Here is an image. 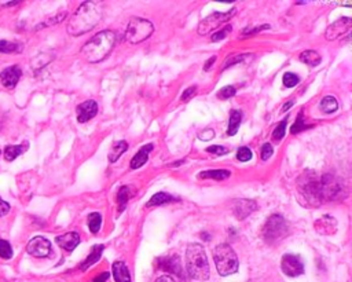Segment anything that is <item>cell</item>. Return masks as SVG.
Instances as JSON below:
<instances>
[{
  "mask_svg": "<svg viewBox=\"0 0 352 282\" xmlns=\"http://www.w3.org/2000/svg\"><path fill=\"white\" fill-rule=\"evenodd\" d=\"M300 61L308 66H316L321 62V55L314 50H305L300 54Z\"/></svg>",
  "mask_w": 352,
  "mask_h": 282,
  "instance_id": "22",
  "label": "cell"
},
{
  "mask_svg": "<svg viewBox=\"0 0 352 282\" xmlns=\"http://www.w3.org/2000/svg\"><path fill=\"white\" fill-rule=\"evenodd\" d=\"M109 277H110L109 273H103V274H100V275H98V277L94 279V282H106Z\"/></svg>",
  "mask_w": 352,
  "mask_h": 282,
  "instance_id": "44",
  "label": "cell"
},
{
  "mask_svg": "<svg viewBox=\"0 0 352 282\" xmlns=\"http://www.w3.org/2000/svg\"><path fill=\"white\" fill-rule=\"evenodd\" d=\"M22 76V70L18 65H13V66L7 67L3 72L0 73V82L6 88L13 90L17 84H18L19 79Z\"/></svg>",
  "mask_w": 352,
  "mask_h": 282,
  "instance_id": "11",
  "label": "cell"
},
{
  "mask_svg": "<svg viewBox=\"0 0 352 282\" xmlns=\"http://www.w3.org/2000/svg\"><path fill=\"white\" fill-rule=\"evenodd\" d=\"M186 270L193 279L206 281L210 275L209 263L205 249L200 244H190L186 249Z\"/></svg>",
  "mask_w": 352,
  "mask_h": 282,
  "instance_id": "3",
  "label": "cell"
},
{
  "mask_svg": "<svg viewBox=\"0 0 352 282\" xmlns=\"http://www.w3.org/2000/svg\"><path fill=\"white\" fill-rule=\"evenodd\" d=\"M206 152H208V153L216 154V156H223V154L229 153V150H227V149L223 148V146H219V145H215V146L206 148Z\"/></svg>",
  "mask_w": 352,
  "mask_h": 282,
  "instance_id": "38",
  "label": "cell"
},
{
  "mask_svg": "<svg viewBox=\"0 0 352 282\" xmlns=\"http://www.w3.org/2000/svg\"><path fill=\"white\" fill-rule=\"evenodd\" d=\"M241 120H242V113L239 110H231L230 113V121H229V128H227V135L229 136H233L238 132V128H239V124H241Z\"/></svg>",
  "mask_w": 352,
  "mask_h": 282,
  "instance_id": "20",
  "label": "cell"
},
{
  "mask_svg": "<svg viewBox=\"0 0 352 282\" xmlns=\"http://www.w3.org/2000/svg\"><path fill=\"white\" fill-rule=\"evenodd\" d=\"M0 258L7 259V260L13 258V248L6 239H0Z\"/></svg>",
  "mask_w": 352,
  "mask_h": 282,
  "instance_id": "31",
  "label": "cell"
},
{
  "mask_svg": "<svg viewBox=\"0 0 352 282\" xmlns=\"http://www.w3.org/2000/svg\"><path fill=\"white\" fill-rule=\"evenodd\" d=\"M25 149H26V146H15V145H9V146H6L5 149V156H6V160L7 161H13V160H15L17 157H19L21 154L24 153Z\"/></svg>",
  "mask_w": 352,
  "mask_h": 282,
  "instance_id": "25",
  "label": "cell"
},
{
  "mask_svg": "<svg viewBox=\"0 0 352 282\" xmlns=\"http://www.w3.org/2000/svg\"><path fill=\"white\" fill-rule=\"evenodd\" d=\"M153 150V145L149 144V145H145L140 150H139L138 153L135 154V157L131 160V168L132 169H138V168H140L143 165V164L148 163V158H149V153Z\"/></svg>",
  "mask_w": 352,
  "mask_h": 282,
  "instance_id": "18",
  "label": "cell"
},
{
  "mask_svg": "<svg viewBox=\"0 0 352 282\" xmlns=\"http://www.w3.org/2000/svg\"><path fill=\"white\" fill-rule=\"evenodd\" d=\"M77 121L86 123L88 120L94 119L98 113V103L95 100H86L77 106Z\"/></svg>",
  "mask_w": 352,
  "mask_h": 282,
  "instance_id": "12",
  "label": "cell"
},
{
  "mask_svg": "<svg viewBox=\"0 0 352 282\" xmlns=\"http://www.w3.org/2000/svg\"><path fill=\"white\" fill-rule=\"evenodd\" d=\"M315 230L324 235H332L337 231V220L332 216H322L315 222Z\"/></svg>",
  "mask_w": 352,
  "mask_h": 282,
  "instance_id": "13",
  "label": "cell"
},
{
  "mask_svg": "<svg viewBox=\"0 0 352 282\" xmlns=\"http://www.w3.org/2000/svg\"><path fill=\"white\" fill-rule=\"evenodd\" d=\"M308 127L309 125L304 121V115H303V112H301V113L299 115V117H297V120H296L295 124L292 125L291 132L292 134H299V132L304 131V129L308 128Z\"/></svg>",
  "mask_w": 352,
  "mask_h": 282,
  "instance_id": "30",
  "label": "cell"
},
{
  "mask_svg": "<svg viewBox=\"0 0 352 282\" xmlns=\"http://www.w3.org/2000/svg\"><path fill=\"white\" fill-rule=\"evenodd\" d=\"M112 270H113V277H115L116 282H131V274H129L127 264L124 262H121V260L115 262Z\"/></svg>",
  "mask_w": 352,
  "mask_h": 282,
  "instance_id": "17",
  "label": "cell"
},
{
  "mask_svg": "<svg viewBox=\"0 0 352 282\" xmlns=\"http://www.w3.org/2000/svg\"><path fill=\"white\" fill-rule=\"evenodd\" d=\"M102 252H103V245H95L94 248L91 249V254L90 256L86 259V262L81 264V270L86 271L87 268L91 267L94 263H96L100 259V256H102Z\"/></svg>",
  "mask_w": 352,
  "mask_h": 282,
  "instance_id": "21",
  "label": "cell"
},
{
  "mask_svg": "<svg viewBox=\"0 0 352 282\" xmlns=\"http://www.w3.org/2000/svg\"><path fill=\"white\" fill-rule=\"evenodd\" d=\"M337 109L338 102L334 96L328 95L321 100V110H322L324 113H333V112H336Z\"/></svg>",
  "mask_w": 352,
  "mask_h": 282,
  "instance_id": "24",
  "label": "cell"
},
{
  "mask_svg": "<svg viewBox=\"0 0 352 282\" xmlns=\"http://www.w3.org/2000/svg\"><path fill=\"white\" fill-rule=\"evenodd\" d=\"M231 30H233L231 25H226L220 32H218V33H215L214 36H212V42H219V40H223V39L226 38Z\"/></svg>",
  "mask_w": 352,
  "mask_h": 282,
  "instance_id": "36",
  "label": "cell"
},
{
  "mask_svg": "<svg viewBox=\"0 0 352 282\" xmlns=\"http://www.w3.org/2000/svg\"><path fill=\"white\" fill-rule=\"evenodd\" d=\"M263 29H270V25H262V26H259V28H247L243 32H241V36H243V38L253 36V34H256L257 32L263 30Z\"/></svg>",
  "mask_w": 352,
  "mask_h": 282,
  "instance_id": "37",
  "label": "cell"
},
{
  "mask_svg": "<svg viewBox=\"0 0 352 282\" xmlns=\"http://www.w3.org/2000/svg\"><path fill=\"white\" fill-rule=\"evenodd\" d=\"M214 138H215V132H214V129H210V128L204 129L202 132L198 134V139H200V140H204V142L210 140V139H214Z\"/></svg>",
  "mask_w": 352,
  "mask_h": 282,
  "instance_id": "40",
  "label": "cell"
},
{
  "mask_svg": "<svg viewBox=\"0 0 352 282\" xmlns=\"http://www.w3.org/2000/svg\"><path fill=\"white\" fill-rule=\"evenodd\" d=\"M131 196H132V193H131V189H129L128 186H123L120 189L119 194H117V202H119L120 212L124 210V208L127 205V202H128L129 197Z\"/></svg>",
  "mask_w": 352,
  "mask_h": 282,
  "instance_id": "27",
  "label": "cell"
},
{
  "mask_svg": "<svg viewBox=\"0 0 352 282\" xmlns=\"http://www.w3.org/2000/svg\"><path fill=\"white\" fill-rule=\"evenodd\" d=\"M26 251L34 258H47L51 254V244L44 237H34L29 241Z\"/></svg>",
  "mask_w": 352,
  "mask_h": 282,
  "instance_id": "9",
  "label": "cell"
},
{
  "mask_svg": "<svg viewBox=\"0 0 352 282\" xmlns=\"http://www.w3.org/2000/svg\"><path fill=\"white\" fill-rule=\"evenodd\" d=\"M153 32H154V25L150 21L133 17L125 30V40L131 44L142 43L143 40L152 36Z\"/></svg>",
  "mask_w": 352,
  "mask_h": 282,
  "instance_id": "5",
  "label": "cell"
},
{
  "mask_svg": "<svg viewBox=\"0 0 352 282\" xmlns=\"http://www.w3.org/2000/svg\"><path fill=\"white\" fill-rule=\"evenodd\" d=\"M103 15V5L100 2H83L76 13L72 15L67 24V33L72 36H80L99 24Z\"/></svg>",
  "mask_w": 352,
  "mask_h": 282,
  "instance_id": "1",
  "label": "cell"
},
{
  "mask_svg": "<svg viewBox=\"0 0 352 282\" xmlns=\"http://www.w3.org/2000/svg\"><path fill=\"white\" fill-rule=\"evenodd\" d=\"M172 201H175V197L169 196L167 193H157L150 198V201L148 202V206L162 205V204H168V202H172Z\"/></svg>",
  "mask_w": 352,
  "mask_h": 282,
  "instance_id": "26",
  "label": "cell"
},
{
  "mask_svg": "<svg viewBox=\"0 0 352 282\" xmlns=\"http://www.w3.org/2000/svg\"><path fill=\"white\" fill-rule=\"evenodd\" d=\"M9 212H10V205L6 202V201H3L2 198H0V216L7 215Z\"/></svg>",
  "mask_w": 352,
  "mask_h": 282,
  "instance_id": "42",
  "label": "cell"
},
{
  "mask_svg": "<svg viewBox=\"0 0 352 282\" xmlns=\"http://www.w3.org/2000/svg\"><path fill=\"white\" fill-rule=\"evenodd\" d=\"M55 242L62 249H65L67 252H72V251H75V248L80 242V235L76 231H72V233H66V234L58 235L57 238H55Z\"/></svg>",
  "mask_w": 352,
  "mask_h": 282,
  "instance_id": "14",
  "label": "cell"
},
{
  "mask_svg": "<svg viewBox=\"0 0 352 282\" xmlns=\"http://www.w3.org/2000/svg\"><path fill=\"white\" fill-rule=\"evenodd\" d=\"M102 226V216L98 212H92L88 215V227H90L91 233H98Z\"/></svg>",
  "mask_w": 352,
  "mask_h": 282,
  "instance_id": "28",
  "label": "cell"
},
{
  "mask_svg": "<svg viewBox=\"0 0 352 282\" xmlns=\"http://www.w3.org/2000/svg\"><path fill=\"white\" fill-rule=\"evenodd\" d=\"M234 95H235V87L233 86L223 87L219 91V94H218V96H219L220 99H229V98H231V96Z\"/></svg>",
  "mask_w": 352,
  "mask_h": 282,
  "instance_id": "35",
  "label": "cell"
},
{
  "mask_svg": "<svg viewBox=\"0 0 352 282\" xmlns=\"http://www.w3.org/2000/svg\"><path fill=\"white\" fill-rule=\"evenodd\" d=\"M352 26V19L348 17H343V18L337 19L336 22L330 24L325 32V38L326 40H336L340 36H343L347 32H349V29Z\"/></svg>",
  "mask_w": 352,
  "mask_h": 282,
  "instance_id": "10",
  "label": "cell"
},
{
  "mask_svg": "<svg viewBox=\"0 0 352 282\" xmlns=\"http://www.w3.org/2000/svg\"><path fill=\"white\" fill-rule=\"evenodd\" d=\"M299 83H300L299 76L295 75V73H285V75H284V84H285L286 87L292 88V87L297 86Z\"/></svg>",
  "mask_w": 352,
  "mask_h": 282,
  "instance_id": "33",
  "label": "cell"
},
{
  "mask_svg": "<svg viewBox=\"0 0 352 282\" xmlns=\"http://www.w3.org/2000/svg\"><path fill=\"white\" fill-rule=\"evenodd\" d=\"M22 51V46L14 42L0 40V53H19Z\"/></svg>",
  "mask_w": 352,
  "mask_h": 282,
  "instance_id": "29",
  "label": "cell"
},
{
  "mask_svg": "<svg viewBox=\"0 0 352 282\" xmlns=\"http://www.w3.org/2000/svg\"><path fill=\"white\" fill-rule=\"evenodd\" d=\"M292 106H293V100H289V103L282 108V112H286V110H289L292 108Z\"/></svg>",
  "mask_w": 352,
  "mask_h": 282,
  "instance_id": "47",
  "label": "cell"
},
{
  "mask_svg": "<svg viewBox=\"0 0 352 282\" xmlns=\"http://www.w3.org/2000/svg\"><path fill=\"white\" fill-rule=\"evenodd\" d=\"M127 149H128V144H127L125 140H119V142H116V144L112 146V150H110V153H109L110 161H112V163L117 161V160L121 157V154L127 152Z\"/></svg>",
  "mask_w": 352,
  "mask_h": 282,
  "instance_id": "23",
  "label": "cell"
},
{
  "mask_svg": "<svg viewBox=\"0 0 352 282\" xmlns=\"http://www.w3.org/2000/svg\"><path fill=\"white\" fill-rule=\"evenodd\" d=\"M288 234V223L279 215H272L268 218L263 227V238L268 244L276 242Z\"/></svg>",
  "mask_w": 352,
  "mask_h": 282,
  "instance_id": "6",
  "label": "cell"
},
{
  "mask_svg": "<svg viewBox=\"0 0 352 282\" xmlns=\"http://www.w3.org/2000/svg\"><path fill=\"white\" fill-rule=\"evenodd\" d=\"M230 171L226 169H212V171H204V172L198 173V179H215V181H224L229 179Z\"/></svg>",
  "mask_w": 352,
  "mask_h": 282,
  "instance_id": "19",
  "label": "cell"
},
{
  "mask_svg": "<svg viewBox=\"0 0 352 282\" xmlns=\"http://www.w3.org/2000/svg\"><path fill=\"white\" fill-rule=\"evenodd\" d=\"M116 34L112 30H102L96 33L94 38H91L84 47L81 48V54L87 61L91 63L103 61L115 47Z\"/></svg>",
  "mask_w": 352,
  "mask_h": 282,
  "instance_id": "2",
  "label": "cell"
},
{
  "mask_svg": "<svg viewBox=\"0 0 352 282\" xmlns=\"http://www.w3.org/2000/svg\"><path fill=\"white\" fill-rule=\"evenodd\" d=\"M160 262V267L167 270L169 273L178 274L179 277H183L181 268V262H179V258L178 256H172V258H161L158 259Z\"/></svg>",
  "mask_w": 352,
  "mask_h": 282,
  "instance_id": "16",
  "label": "cell"
},
{
  "mask_svg": "<svg viewBox=\"0 0 352 282\" xmlns=\"http://www.w3.org/2000/svg\"><path fill=\"white\" fill-rule=\"evenodd\" d=\"M237 13V10L231 9L230 11H226V13H214V14L208 15L206 18H204L198 25V34L201 36H206L214 32L215 29L219 28L220 25L227 22L234 14Z\"/></svg>",
  "mask_w": 352,
  "mask_h": 282,
  "instance_id": "7",
  "label": "cell"
},
{
  "mask_svg": "<svg viewBox=\"0 0 352 282\" xmlns=\"http://www.w3.org/2000/svg\"><path fill=\"white\" fill-rule=\"evenodd\" d=\"M243 57H247V55H238V57H235V58H234V59H229V61H227V63H226V66H224V67H229L230 65H234V63H235V62H239V61H242Z\"/></svg>",
  "mask_w": 352,
  "mask_h": 282,
  "instance_id": "43",
  "label": "cell"
},
{
  "mask_svg": "<svg viewBox=\"0 0 352 282\" xmlns=\"http://www.w3.org/2000/svg\"><path fill=\"white\" fill-rule=\"evenodd\" d=\"M237 158L239 160V161H242V163H245V161H249V160L252 158V152H251V149L249 148H239L238 149Z\"/></svg>",
  "mask_w": 352,
  "mask_h": 282,
  "instance_id": "34",
  "label": "cell"
},
{
  "mask_svg": "<svg viewBox=\"0 0 352 282\" xmlns=\"http://www.w3.org/2000/svg\"><path fill=\"white\" fill-rule=\"evenodd\" d=\"M214 260L218 268V273L222 277H227V275L237 273L238 258L234 249L229 244H220L215 248Z\"/></svg>",
  "mask_w": 352,
  "mask_h": 282,
  "instance_id": "4",
  "label": "cell"
},
{
  "mask_svg": "<svg viewBox=\"0 0 352 282\" xmlns=\"http://www.w3.org/2000/svg\"><path fill=\"white\" fill-rule=\"evenodd\" d=\"M282 271L288 277H299L304 273V263L299 255H284L281 262Z\"/></svg>",
  "mask_w": 352,
  "mask_h": 282,
  "instance_id": "8",
  "label": "cell"
},
{
  "mask_svg": "<svg viewBox=\"0 0 352 282\" xmlns=\"http://www.w3.org/2000/svg\"><path fill=\"white\" fill-rule=\"evenodd\" d=\"M256 202L252 200H237L234 204V214L238 219H245L248 215H251L256 209Z\"/></svg>",
  "mask_w": 352,
  "mask_h": 282,
  "instance_id": "15",
  "label": "cell"
},
{
  "mask_svg": "<svg viewBox=\"0 0 352 282\" xmlns=\"http://www.w3.org/2000/svg\"><path fill=\"white\" fill-rule=\"evenodd\" d=\"M195 90H197V87H195V86L190 87V88H187V90H186V91L183 92V95H182V100H183V102H186V100L190 99L191 96H193L195 94Z\"/></svg>",
  "mask_w": 352,
  "mask_h": 282,
  "instance_id": "41",
  "label": "cell"
},
{
  "mask_svg": "<svg viewBox=\"0 0 352 282\" xmlns=\"http://www.w3.org/2000/svg\"><path fill=\"white\" fill-rule=\"evenodd\" d=\"M286 124H288V116H286V119L282 120L281 123L278 124V127L274 129V132H272V138L275 140H281L286 135Z\"/></svg>",
  "mask_w": 352,
  "mask_h": 282,
  "instance_id": "32",
  "label": "cell"
},
{
  "mask_svg": "<svg viewBox=\"0 0 352 282\" xmlns=\"http://www.w3.org/2000/svg\"><path fill=\"white\" fill-rule=\"evenodd\" d=\"M272 153H274V149H272V146L270 144H266V145H263V148H262V160H268V158L271 157L272 156Z\"/></svg>",
  "mask_w": 352,
  "mask_h": 282,
  "instance_id": "39",
  "label": "cell"
},
{
  "mask_svg": "<svg viewBox=\"0 0 352 282\" xmlns=\"http://www.w3.org/2000/svg\"><path fill=\"white\" fill-rule=\"evenodd\" d=\"M215 61H216V57H212L210 58V61H206V63H205V66H204L205 72H208V70H209L210 67H212V65H214Z\"/></svg>",
  "mask_w": 352,
  "mask_h": 282,
  "instance_id": "45",
  "label": "cell"
},
{
  "mask_svg": "<svg viewBox=\"0 0 352 282\" xmlns=\"http://www.w3.org/2000/svg\"><path fill=\"white\" fill-rule=\"evenodd\" d=\"M156 282H175V279L172 277H169V275H162V277H160Z\"/></svg>",
  "mask_w": 352,
  "mask_h": 282,
  "instance_id": "46",
  "label": "cell"
}]
</instances>
